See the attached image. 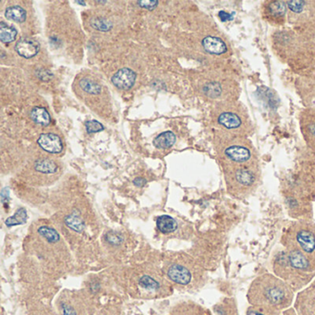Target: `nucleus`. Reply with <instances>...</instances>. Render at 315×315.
Masks as SVG:
<instances>
[{
    "mask_svg": "<svg viewBox=\"0 0 315 315\" xmlns=\"http://www.w3.org/2000/svg\"><path fill=\"white\" fill-rule=\"evenodd\" d=\"M294 294L295 291L281 278L264 273L251 283L247 300L252 306L283 312L292 305Z\"/></svg>",
    "mask_w": 315,
    "mask_h": 315,
    "instance_id": "obj_1",
    "label": "nucleus"
},
{
    "mask_svg": "<svg viewBox=\"0 0 315 315\" xmlns=\"http://www.w3.org/2000/svg\"><path fill=\"white\" fill-rule=\"evenodd\" d=\"M272 269L295 292L301 291L315 281V263L300 252L291 249L284 248L274 255Z\"/></svg>",
    "mask_w": 315,
    "mask_h": 315,
    "instance_id": "obj_2",
    "label": "nucleus"
},
{
    "mask_svg": "<svg viewBox=\"0 0 315 315\" xmlns=\"http://www.w3.org/2000/svg\"><path fill=\"white\" fill-rule=\"evenodd\" d=\"M224 169L227 189L236 198H246L254 192L260 185L262 175L259 163L226 165Z\"/></svg>",
    "mask_w": 315,
    "mask_h": 315,
    "instance_id": "obj_3",
    "label": "nucleus"
},
{
    "mask_svg": "<svg viewBox=\"0 0 315 315\" xmlns=\"http://www.w3.org/2000/svg\"><path fill=\"white\" fill-rule=\"evenodd\" d=\"M218 154L224 166L259 163L254 146L244 136L226 132L219 143Z\"/></svg>",
    "mask_w": 315,
    "mask_h": 315,
    "instance_id": "obj_4",
    "label": "nucleus"
},
{
    "mask_svg": "<svg viewBox=\"0 0 315 315\" xmlns=\"http://www.w3.org/2000/svg\"><path fill=\"white\" fill-rule=\"evenodd\" d=\"M281 244L285 249L300 252L315 263V226L307 221H299L284 229Z\"/></svg>",
    "mask_w": 315,
    "mask_h": 315,
    "instance_id": "obj_5",
    "label": "nucleus"
},
{
    "mask_svg": "<svg viewBox=\"0 0 315 315\" xmlns=\"http://www.w3.org/2000/svg\"><path fill=\"white\" fill-rule=\"evenodd\" d=\"M217 122L227 133L235 135L245 137L252 129V122L245 108L230 101L229 104L220 108L217 116Z\"/></svg>",
    "mask_w": 315,
    "mask_h": 315,
    "instance_id": "obj_6",
    "label": "nucleus"
},
{
    "mask_svg": "<svg viewBox=\"0 0 315 315\" xmlns=\"http://www.w3.org/2000/svg\"><path fill=\"white\" fill-rule=\"evenodd\" d=\"M294 309L298 315H315V281L298 294Z\"/></svg>",
    "mask_w": 315,
    "mask_h": 315,
    "instance_id": "obj_7",
    "label": "nucleus"
},
{
    "mask_svg": "<svg viewBox=\"0 0 315 315\" xmlns=\"http://www.w3.org/2000/svg\"><path fill=\"white\" fill-rule=\"evenodd\" d=\"M111 81L113 84L120 90H128L135 83L136 73L130 68H121L114 74Z\"/></svg>",
    "mask_w": 315,
    "mask_h": 315,
    "instance_id": "obj_8",
    "label": "nucleus"
},
{
    "mask_svg": "<svg viewBox=\"0 0 315 315\" xmlns=\"http://www.w3.org/2000/svg\"><path fill=\"white\" fill-rule=\"evenodd\" d=\"M167 276L173 282L181 285H189L193 278L191 271L181 264L171 265L167 271Z\"/></svg>",
    "mask_w": 315,
    "mask_h": 315,
    "instance_id": "obj_9",
    "label": "nucleus"
},
{
    "mask_svg": "<svg viewBox=\"0 0 315 315\" xmlns=\"http://www.w3.org/2000/svg\"><path fill=\"white\" fill-rule=\"evenodd\" d=\"M38 145L50 154H60L63 150V143L60 136L54 133H44L39 136Z\"/></svg>",
    "mask_w": 315,
    "mask_h": 315,
    "instance_id": "obj_10",
    "label": "nucleus"
},
{
    "mask_svg": "<svg viewBox=\"0 0 315 315\" xmlns=\"http://www.w3.org/2000/svg\"><path fill=\"white\" fill-rule=\"evenodd\" d=\"M40 45L33 39L23 38L20 39L15 45L16 52L24 59H31L37 55Z\"/></svg>",
    "mask_w": 315,
    "mask_h": 315,
    "instance_id": "obj_11",
    "label": "nucleus"
},
{
    "mask_svg": "<svg viewBox=\"0 0 315 315\" xmlns=\"http://www.w3.org/2000/svg\"><path fill=\"white\" fill-rule=\"evenodd\" d=\"M202 45L204 50L212 55H222L227 50L225 42L216 36H206L203 38Z\"/></svg>",
    "mask_w": 315,
    "mask_h": 315,
    "instance_id": "obj_12",
    "label": "nucleus"
},
{
    "mask_svg": "<svg viewBox=\"0 0 315 315\" xmlns=\"http://www.w3.org/2000/svg\"><path fill=\"white\" fill-rule=\"evenodd\" d=\"M225 83L221 81H210L204 84L203 87V94L212 98V99H218L221 98L225 94Z\"/></svg>",
    "mask_w": 315,
    "mask_h": 315,
    "instance_id": "obj_13",
    "label": "nucleus"
},
{
    "mask_svg": "<svg viewBox=\"0 0 315 315\" xmlns=\"http://www.w3.org/2000/svg\"><path fill=\"white\" fill-rule=\"evenodd\" d=\"M158 230L163 234L174 232L178 228V222L169 216H161L157 219Z\"/></svg>",
    "mask_w": 315,
    "mask_h": 315,
    "instance_id": "obj_14",
    "label": "nucleus"
},
{
    "mask_svg": "<svg viewBox=\"0 0 315 315\" xmlns=\"http://www.w3.org/2000/svg\"><path fill=\"white\" fill-rule=\"evenodd\" d=\"M176 143V135L172 131H165L154 140V145L158 149H168Z\"/></svg>",
    "mask_w": 315,
    "mask_h": 315,
    "instance_id": "obj_15",
    "label": "nucleus"
},
{
    "mask_svg": "<svg viewBox=\"0 0 315 315\" xmlns=\"http://www.w3.org/2000/svg\"><path fill=\"white\" fill-rule=\"evenodd\" d=\"M31 118L35 123L42 126H47L51 122V118L48 111L44 107H34L31 111Z\"/></svg>",
    "mask_w": 315,
    "mask_h": 315,
    "instance_id": "obj_16",
    "label": "nucleus"
},
{
    "mask_svg": "<svg viewBox=\"0 0 315 315\" xmlns=\"http://www.w3.org/2000/svg\"><path fill=\"white\" fill-rule=\"evenodd\" d=\"M5 16L8 20L13 21L16 23H23L26 20L27 13L26 10L24 8L20 7V6H12L6 9Z\"/></svg>",
    "mask_w": 315,
    "mask_h": 315,
    "instance_id": "obj_17",
    "label": "nucleus"
},
{
    "mask_svg": "<svg viewBox=\"0 0 315 315\" xmlns=\"http://www.w3.org/2000/svg\"><path fill=\"white\" fill-rule=\"evenodd\" d=\"M34 168L38 172L43 174H53L57 172L58 165L50 159H39L35 162Z\"/></svg>",
    "mask_w": 315,
    "mask_h": 315,
    "instance_id": "obj_18",
    "label": "nucleus"
},
{
    "mask_svg": "<svg viewBox=\"0 0 315 315\" xmlns=\"http://www.w3.org/2000/svg\"><path fill=\"white\" fill-rule=\"evenodd\" d=\"M219 315H238L237 304L233 299H225L216 310Z\"/></svg>",
    "mask_w": 315,
    "mask_h": 315,
    "instance_id": "obj_19",
    "label": "nucleus"
},
{
    "mask_svg": "<svg viewBox=\"0 0 315 315\" xmlns=\"http://www.w3.org/2000/svg\"><path fill=\"white\" fill-rule=\"evenodd\" d=\"M17 31L12 26H9L5 23H0V40L1 42L8 44L15 40Z\"/></svg>",
    "mask_w": 315,
    "mask_h": 315,
    "instance_id": "obj_20",
    "label": "nucleus"
},
{
    "mask_svg": "<svg viewBox=\"0 0 315 315\" xmlns=\"http://www.w3.org/2000/svg\"><path fill=\"white\" fill-rule=\"evenodd\" d=\"M65 224L71 230L78 233L83 232L85 228L83 219L75 214H71V215H68V217H66Z\"/></svg>",
    "mask_w": 315,
    "mask_h": 315,
    "instance_id": "obj_21",
    "label": "nucleus"
},
{
    "mask_svg": "<svg viewBox=\"0 0 315 315\" xmlns=\"http://www.w3.org/2000/svg\"><path fill=\"white\" fill-rule=\"evenodd\" d=\"M38 234L51 244H55V243L59 242L60 240V234L57 232L55 229H53L49 226H46V225L40 226L38 228Z\"/></svg>",
    "mask_w": 315,
    "mask_h": 315,
    "instance_id": "obj_22",
    "label": "nucleus"
},
{
    "mask_svg": "<svg viewBox=\"0 0 315 315\" xmlns=\"http://www.w3.org/2000/svg\"><path fill=\"white\" fill-rule=\"evenodd\" d=\"M26 221H27V212L24 208H20L12 217L7 218L5 223L7 226L10 227L13 225H23L24 223H26Z\"/></svg>",
    "mask_w": 315,
    "mask_h": 315,
    "instance_id": "obj_23",
    "label": "nucleus"
},
{
    "mask_svg": "<svg viewBox=\"0 0 315 315\" xmlns=\"http://www.w3.org/2000/svg\"><path fill=\"white\" fill-rule=\"evenodd\" d=\"M80 86L84 92L91 94H99L102 91L101 86L98 84L95 81L89 79V78H84L80 82Z\"/></svg>",
    "mask_w": 315,
    "mask_h": 315,
    "instance_id": "obj_24",
    "label": "nucleus"
},
{
    "mask_svg": "<svg viewBox=\"0 0 315 315\" xmlns=\"http://www.w3.org/2000/svg\"><path fill=\"white\" fill-rule=\"evenodd\" d=\"M91 26L101 32H108L112 29V23L104 18H94L90 22Z\"/></svg>",
    "mask_w": 315,
    "mask_h": 315,
    "instance_id": "obj_25",
    "label": "nucleus"
},
{
    "mask_svg": "<svg viewBox=\"0 0 315 315\" xmlns=\"http://www.w3.org/2000/svg\"><path fill=\"white\" fill-rule=\"evenodd\" d=\"M246 315H282V312L250 305L246 311Z\"/></svg>",
    "mask_w": 315,
    "mask_h": 315,
    "instance_id": "obj_26",
    "label": "nucleus"
},
{
    "mask_svg": "<svg viewBox=\"0 0 315 315\" xmlns=\"http://www.w3.org/2000/svg\"><path fill=\"white\" fill-rule=\"evenodd\" d=\"M139 284L143 288H145L147 290H151V291L158 290V288L160 287V285L157 280L151 278L150 276H146V275L140 278Z\"/></svg>",
    "mask_w": 315,
    "mask_h": 315,
    "instance_id": "obj_27",
    "label": "nucleus"
},
{
    "mask_svg": "<svg viewBox=\"0 0 315 315\" xmlns=\"http://www.w3.org/2000/svg\"><path fill=\"white\" fill-rule=\"evenodd\" d=\"M85 128L88 133H96L104 130V126L96 120H89L85 123Z\"/></svg>",
    "mask_w": 315,
    "mask_h": 315,
    "instance_id": "obj_28",
    "label": "nucleus"
},
{
    "mask_svg": "<svg viewBox=\"0 0 315 315\" xmlns=\"http://www.w3.org/2000/svg\"><path fill=\"white\" fill-rule=\"evenodd\" d=\"M105 240L109 244L114 245V246H118V245L121 244V242L123 241V237L119 233L109 232L106 234Z\"/></svg>",
    "mask_w": 315,
    "mask_h": 315,
    "instance_id": "obj_29",
    "label": "nucleus"
},
{
    "mask_svg": "<svg viewBox=\"0 0 315 315\" xmlns=\"http://www.w3.org/2000/svg\"><path fill=\"white\" fill-rule=\"evenodd\" d=\"M270 12L272 15L282 16L285 13V6L282 5L281 2H274L271 5Z\"/></svg>",
    "mask_w": 315,
    "mask_h": 315,
    "instance_id": "obj_30",
    "label": "nucleus"
},
{
    "mask_svg": "<svg viewBox=\"0 0 315 315\" xmlns=\"http://www.w3.org/2000/svg\"><path fill=\"white\" fill-rule=\"evenodd\" d=\"M139 4L140 7L143 8H146L148 10H153L158 7V0H153V1H146V0H141L137 2Z\"/></svg>",
    "mask_w": 315,
    "mask_h": 315,
    "instance_id": "obj_31",
    "label": "nucleus"
},
{
    "mask_svg": "<svg viewBox=\"0 0 315 315\" xmlns=\"http://www.w3.org/2000/svg\"><path fill=\"white\" fill-rule=\"evenodd\" d=\"M61 309H62L63 315H76V312L74 311V309L70 307L69 305L62 304V305H61Z\"/></svg>",
    "mask_w": 315,
    "mask_h": 315,
    "instance_id": "obj_32",
    "label": "nucleus"
},
{
    "mask_svg": "<svg viewBox=\"0 0 315 315\" xmlns=\"http://www.w3.org/2000/svg\"><path fill=\"white\" fill-rule=\"evenodd\" d=\"M9 200V190L8 188H4L1 191V202L2 203H8Z\"/></svg>",
    "mask_w": 315,
    "mask_h": 315,
    "instance_id": "obj_33",
    "label": "nucleus"
},
{
    "mask_svg": "<svg viewBox=\"0 0 315 315\" xmlns=\"http://www.w3.org/2000/svg\"><path fill=\"white\" fill-rule=\"evenodd\" d=\"M288 4H290V5H289V7H290L291 9H292L293 11H296V12H300V11H301L302 7H303V5H300V6H299V4H300V2H296V1L289 2ZM301 4H302V3H301Z\"/></svg>",
    "mask_w": 315,
    "mask_h": 315,
    "instance_id": "obj_34",
    "label": "nucleus"
},
{
    "mask_svg": "<svg viewBox=\"0 0 315 315\" xmlns=\"http://www.w3.org/2000/svg\"><path fill=\"white\" fill-rule=\"evenodd\" d=\"M133 184L136 187H143L146 184V180L143 178H136L135 180H133Z\"/></svg>",
    "mask_w": 315,
    "mask_h": 315,
    "instance_id": "obj_35",
    "label": "nucleus"
},
{
    "mask_svg": "<svg viewBox=\"0 0 315 315\" xmlns=\"http://www.w3.org/2000/svg\"><path fill=\"white\" fill-rule=\"evenodd\" d=\"M284 315H297V313H296V311H295V309H287V310H285V313H284Z\"/></svg>",
    "mask_w": 315,
    "mask_h": 315,
    "instance_id": "obj_36",
    "label": "nucleus"
},
{
    "mask_svg": "<svg viewBox=\"0 0 315 315\" xmlns=\"http://www.w3.org/2000/svg\"><path fill=\"white\" fill-rule=\"evenodd\" d=\"M76 3H78V4H82L83 6H85V2L84 1H75Z\"/></svg>",
    "mask_w": 315,
    "mask_h": 315,
    "instance_id": "obj_37",
    "label": "nucleus"
},
{
    "mask_svg": "<svg viewBox=\"0 0 315 315\" xmlns=\"http://www.w3.org/2000/svg\"></svg>",
    "mask_w": 315,
    "mask_h": 315,
    "instance_id": "obj_38",
    "label": "nucleus"
}]
</instances>
